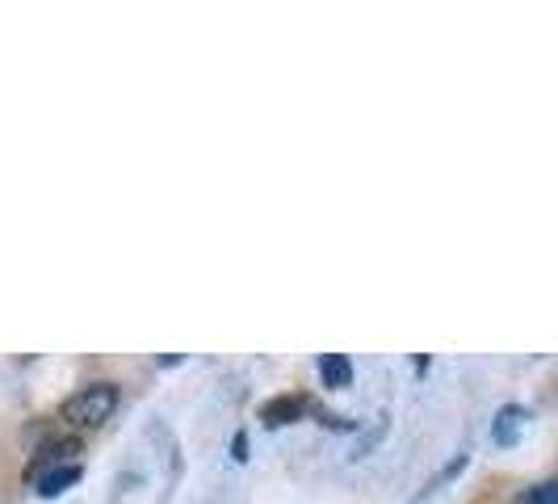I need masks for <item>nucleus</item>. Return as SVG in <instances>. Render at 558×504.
Returning <instances> with one entry per match:
<instances>
[{
  "label": "nucleus",
  "instance_id": "nucleus-1",
  "mask_svg": "<svg viewBox=\"0 0 558 504\" xmlns=\"http://www.w3.org/2000/svg\"><path fill=\"white\" fill-rule=\"evenodd\" d=\"M118 404H122V395H118L113 383H84L81 392H72L59 404V420H68L72 429H88L93 433L106 420H113Z\"/></svg>",
  "mask_w": 558,
  "mask_h": 504
},
{
  "label": "nucleus",
  "instance_id": "nucleus-2",
  "mask_svg": "<svg viewBox=\"0 0 558 504\" xmlns=\"http://www.w3.org/2000/svg\"><path fill=\"white\" fill-rule=\"evenodd\" d=\"M307 412V399L303 395H274L260 404V424L265 429H281V424H294V420Z\"/></svg>",
  "mask_w": 558,
  "mask_h": 504
},
{
  "label": "nucleus",
  "instance_id": "nucleus-3",
  "mask_svg": "<svg viewBox=\"0 0 558 504\" xmlns=\"http://www.w3.org/2000/svg\"><path fill=\"white\" fill-rule=\"evenodd\" d=\"M530 408H521V404H508V408H500L496 412V420H492V442L496 446H517V437L525 433V424H530Z\"/></svg>",
  "mask_w": 558,
  "mask_h": 504
},
{
  "label": "nucleus",
  "instance_id": "nucleus-4",
  "mask_svg": "<svg viewBox=\"0 0 558 504\" xmlns=\"http://www.w3.org/2000/svg\"><path fill=\"white\" fill-rule=\"evenodd\" d=\"M72 483H81V463H63V467H47L38 471V496H59Z\"/></svg>",
  "mask_w": 558,
  "mask_h": 504
},
{
  "label": "nucleus",
  "instance_id": "nucleus-5",
  "mask_svg": "<svg viewBox=\"0 0 558 504\" xmlns=\"http://www.w3.org/2000/svg\"><path fill=\"white\" fill-rule=\"evenodd\" d=\"M319 379H324L328 392H344L353 383V362L344 353H324L319 358Z\"/></svg>",
  "mask_w": 558,
  "mask_h": 504
},
{
  "label": "nucleus",
  "instance_id": "nucleus-6",
  "mask_svg": "<svg viewBox=\"0 0 558 504\" xmlns=\"http://www.w3.org/2000/svg\"><path fill=\"white\" fill-rule=\"evenodd\" d=\"M72 454H81V442H76V437H56V442H47V446L38 449L34 471H43V467H63Z\"/></svg>",
  "mask_w": 558,
  "mask_h": 504
},
{
  "label": "nucleus",
  "instance_id": "nucleus-7",
  "mask_svg": "<svg viewBox=\"0 0 558 504\" xmlns=\"http://www.w3.org/2000/svg\"><path fill=\"white\" fill-rule=\"evenodd\" d=\"M521 504H558V483H555V479H542V483H533L530 492L521 496Z\"/></svg>",
  "mask_w": 558,
  "mask_h": 504
},
{
  "label": "nucleus",
  "instance_id": "nucleus-8",
  "mask_svg": "<svg viewBox=\"0 0 558 504\" xmlns=\"http://www.w3.org/2000/svg\"><path fill=\"white\" fill-rule=\"evenodd\" d=\"M231 449H235V458L244 463V458H248V437H244V433H235V442H231Z\"/></svg>",
  "mask_w": 558,
  "mask_h": 504
}]
</instances>
